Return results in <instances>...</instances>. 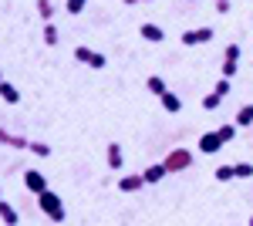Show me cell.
I'll list each match as a JSON object with an SVG mask.
<instances>
[{
  "label": "cell",
  "instance_id": "6da1fadb",
  "mask_svg": "<svg viewBox=\"0 0 253 226\" xmlns=\"http://www.w3.org/2000/svg\"><path fill=\"white\" fill-rule=\"evenodd\" d=\"M38 206H41V213H44L51 223H64V216H68V213H64V203H61L51 189H44V192L38 196Z\"/></svg>",
  "mask_w": 253,
  "mask_h": 226
},
{
  "label": "cell",
  "instance_id": "7a4b0ae2",
  "mask_svg": "<svg viewBox=\"0 0 253 226\" xmlns=\"http://www.w3.org/2000/svg\"><path fill=\"white\" fill-rule=\"evenodd\" d=\"M189 162H193V152L189 149H172L162 166H166V172H182V169H189Z\"/></svg>",
  "mask_w": 253,
  "mask_h": 226
},
{
  "label": "cell",
  "instance_id": "3957f363",
  "mask_svg": "<svg viewBox=\"0 0 253 226\" xmlns=\"http://www.w3.org/2000/svg\"><path fill=\"white\" fill-rule=\"evenodd\" d=\"M182 44L186 47H196V44H210L213 41V27H193V31H182Z\"/></svg>",
  "mask_w": 253,
  "mask_h": 226
},
{
  "label": "cell",
  "instance_id": "277c9868",
  "mask_svg": "<svg viewBox=\"0 0 253 226\" xmlns=\"http://www.w3.org/2000/svg\"><path fill=\"white\" fill-rule=\"evenodd\" d=\"M75 61L88 64V68H105V64H108V61H105V54H98V51L84 47V44H78V47H75Z\"/></svg>",
  "mask_w": 253,
  "mask_h": 226
},
{
  "label": "cell",
  "instance_id": "5b68a950",
  "mask_svg": "<svg viewBox=\"0 0 253 226\" xmlns=\"http://www.w3.org/2000/svg\"><path fill=\"white\" fill-rule=\"evenodd\" d=\"M240 68V44H226L223 51V78H233Z\"/></svg>",
  "mask_w": 253,
  "mask_h": 226
},
{
  "label": "cell",
  "instance_id": "8992f818",
  "mask_svg": "<svg viewBox=\"0 0 253 226\" xmlns=\"http://www.w3.org/2000/svg\"><path fill=\"white\" fill-rule=\"evenodd\" d=\"M24 186L31 189L34 196H41V192L47 189V179H44V172H38V169H27V172H24Z\"/></svg>",
  "mask_w": 253,
  "mask_h": 226
},
{
  "label": "cell",
  "instance_id": "52a82bcc",
  "mask_svg": "<svg viewBox=\"0 0 253 226\" xmlns=\"http://www.w3.org/2000/svg\"><path fill=\"white\" fill-rule=\"evenodd\" d=\"M223 145H226V142L219 138V132H206V135H199V152H206V155L219 152Z\"/></svg>",
  "mask_w": 253,
  "mask_h": 226
},
{
  "label": "cell",
  "instance_id": "ba28073f",
  "mask_svg": "<svg viewBox=\"0 0 253 226\" xmlns=\"http://www.w3.org/2000/svg\"><path fill=\"white\" fill-rule=\"evenodd\" d=\"M0 145H10V149H31V142H27V138H20V135H10L7 129H0Z\"/></svg>",
  "mask_w": 253,
  "mask_h": 226
},
{
  "label": "cell",
  "instance_id": "9c48e42d",
  "mask_svg": "<svg viewBox=\"0 0 253 226\" xmlns=\"http://www.w3.org/2000/svg\"><path fill=\"white\" fill-rule=\"evenodd\" d=\"M0 220H3L7 226H20V216H17V209L10 206L7 199H0Z\"/></svg>",
  "mask_w": 253,
  "mask_h": 226
},
{
  "label": "cell",
  "instance_id": "30bf717a",
  "mask_svg": "<svg viewBox=\"0 0 253 226\" xmlns=\"http://www.w3.org/2000/svg\"><path fill=\"white\" fill-rule=\"evenodd\" d=\"M162 176H169L162 162H156V166H149V169L142 172V179H145V186H156V182H159V179H162Z\"/></svg>",
  "mask_w": 253,
  "mask_h": 226
},
{
  "label": "cell",
  "instance_id": "8fae6325",
  "mask_svg": "<svg viewBox=\"0 0 253 226\" xmlns=\"http://www.w3.org/2000/svg\"><path fill=\"white\" fill-rule=\"evenodd\" d=\"M138 34H142V38H145V41H152V44H159V41L166 38L159 24H142V27H138Z\"/></svg>",
  "mask_w": 253,
  "mask_h": 226
},
{
  "label": "cell",
  "instance_id": "7c38bea8",
  "mask_svg": "<svg viewBox=\"0 0 253 226\" xmlns=\"http://www.w3.org/2000/svg\"><path fill=\"white\" fill-rule=\"evenodd\" d=\"M142 186H145L142 176H122V179H118V189H122V192H135V189H142Z\"/></svg>",
  "mask_w": 253,
  "mask_h": 226
},
{
  "label": "cell",
  "instance_id": "4fadbf2b",
  "mask_svg": "<svg viewBox=\"0 0 253 226\" xmlns=\"http://www.w3.org/2000/svg\"><path fill=\"white\" fill-rule=\"evenodd\" d=\"M159 101H162V108H166V112H169V115H175V112H179V108H182V98H179V94H175V91H166V94H162V98H159Z\"/></svg>",
  "mask_w": 253,
  "mask_h": 226
},
{
  "label": "cell",
  "instance_id": "5bb4252c",
  "mask_svg": "<svg viewBox=\"0 0 253 226\" xmlns=\"http://www.w3.org/2000/svg\"><path fill=\"white\" fill-rule=\"evenodd\" d=\"M0 98H3L7 105H17V101H20V91L10 85V81H0Z\"/></svg>",
  "mask_w": 253,
  "mask_h": 226
},
{
  "label": "cell",
  "instance_id": "9a60e30c",
  "mask_svg": "<svg viewBox=\"0 0 253 226\" xmlns=\"http://www.w3.org/2000/svg\"><path fill=\"white\" fill-rule=\"evenodd\" d=\"M236 125H240V129H250L253 125V105H243V108L236 112Z\"/></svg>",
  "mask_w": 253,
  "mask_h": 226
},
{
  "label": "cell",
  "instance_id": "2e32d148",
  "mask_svg": "<svg viewBox=\"0 0 253 226\" xmlns=\"http://www.w3.org/2000/svg\"><path fill=\"white\" fill-rule=\"evenodd\" d=\"M145 88H149V91L156 94V98H162V94L169 91V88H166V81H162L159 75H152V78H149V81H145Z\"/></svg>",
  "mask_w": 253,
  "mask_h": 226
},
{
  "label": "cell",
  "instance_id": "e0dca14e",
  "mask_svg": "<svg viewBox=\"0 0 253 226\" xmlns=\"http://www.w3.org/2000/svg\"><path fill=\"white\" fill-rule=\"evenodd\" d=\"M108 166H112V169H122V145H118V142H112V145H108Z\"/></svg>",
  "mask_w": 253,
  "mask_h": 226
},
{
  "label": "cell",
  "instance_id": "ac0fdd59",
  "mask_svg": "<svg viewBox=\"0 0 253 226\" xmlns=\"http://www.w3.org/2000/svg\"><path fill=\"white\" fill-rule=\"evenodd\" d=\"M213 176L219 179V182H230V179H236V166H219Z\"/></svg>",
  "mask_w": 253,
  "mask_h": 226
},
{
  "label": "cell",
  "instance_id": "d6986e66",
  "mask_svg": "<svg viewBox=\"0 0 253 226\" xmlns=\"http://www.w3.org/2000/svg\"><path fill=\"white\" fill-rule=\"evenodd\" d=\"M38 14L44 17V24H47V20L54 17V3H51V0H38Z\"/></svg>",
  "mask_w": 253,
  "mask_h": 226
},
{
  "label": "cell",
  "instance_id": "ffe728a7",
  "mask_svg": "<svg viewBox=\"0 0 253 226\" xmlns=\"http://www.w3.org/2000/svg\"><path fill=\"white\" fill-rule=\"evenodd\" d=\"M44 44H47V47H51V44H58V27H54L51 20L44 24Z\"/></svg>",
  "mask_w": 253,
  "mask_h": 226
},
{
  "label": "cell",
  "instance_id": "44dd1931",
  "mask_svg": "<svg viewBox=\"0 0 253 226\" xmlns=\"http://www.w3.org/2000/svg\"><path fill=\"white\" fill-rule=\"evenodd\" d=\"M216 132H219V138H223V142H233V135H236V122H230V125H219Z\"/></svg>",
  "mask_w": 253,
  "mask_h": 226
},
{
  "label": "cell",
  "instance_id": "7402d4cb",
  "mask_svg": "<svg viewBox=\"0 0 253 226\" xmlns=\"http://www.w3.org/2000/svg\"><path fill=\"white\" fill-rule=\"evenodd\" d=\"M233 166H236V179H250V176H253L250 162H233Z\"/></svg>",
  "mask_w": 253,
  "mask_h": 226
},
{
  "label": "cell",
  "instance_id": "603a6c76",
  "mask_svg": "<svg viewBox=\"0 0 253 226\" xmlns=\"http://www.w3.org/2000/svg\"><path fill=\"white\" fill-rule=\"evenodd\" d=\"M219 101H223V98H219V94H206V98H203V108H206V112H213V108H219Z\"/></svg>",
  "mask_w": 253,
  "mask_h": 226
},
{
  "label": "cell",
  "instance_id": "cb8c5ba5",
  "mask_svg": "<svg viewBox=\"0 0 253 226\" xmlns=\"http://www.w3.org/2000/svg\"><path fill=\"white\" fill-rule=\"evenodd\" d=\"M213 94L226 98V94H230V78H219V81H216V88H213Z\"/></svg>",
  "mask_w": 253,
  "mask_h": 226
},
{
  "label": "cell",
  "instance_id": "d4e9b609",
  "mask_svg": "<svg viewBox=\"0 0 253 226\" xmlns=\"http://www.w3.org/2000/svg\"><path fill=\"white\" fill-rule=\"evenodd\" d=\"M31 152L41 155V159H47V155H51V145H44V142H31Z\"/></svg>",
  "mask_w": 253,
  "mask_h": 226
},
{
  "label": "cell",
  "instance_id": "484cf974",
  "mask_svg": "<svg viewBox=\"0 0 253 226\" xmlns=\"http://www.w3.org/2000/svg\"><path fill=\"white\" fill-rule=\"evenodd\" d=\"M84 3H88V0H68V14H71V17L81 14V10H84Z\"/></svg>",
  "mask_w": 253,
  "mask_h": 226
},
{
  "label": "cell",
  "instance_id": "4316f807",
  "mask_svg": "<svg viewBox=\"0 0 253 226\" xmlns=\"http://www.w3.org/2000/svg\"><path fill=\"white\" fill-rule=\"evenodd\" d=\"M216 3V14H230V0H213Z\"/></svg>",
  "mask_w": 253,
  "mask_h": 226
},
{
  "label": "cell",
  "instance_id": "83f0119b",
  "mask_svg": "<svg viewBox=\"0 0 253 226\" xmlns=\"http://www.w3.org/2000/svg\"><path fill=\"white\" fill-rule=\"evenodd\" d=\"M132 3H145V0H125V7H132Z\"/></svg>",
  "mask_w": 253,
  "mask_h": 226
},
{
  "label": "cell",
  "instance_id": "f1b7e54d",
  "mask_svg": "<svg viewBox=\"0 0 253 226\" xmlns=\"http://www.w3.org/2000/svg\"><path fill=\"white\" fill-rule=\"evenodd\" d=\"M250 226H253V216H250Z\"/></svg>",
  "mask_w": 253,
  "mask_h": 226
},
{
  "label": "cell",
  "instance_id": "f546056e",
  "mask_svg": "<svg viewBox=\"0 0 253 226\" xmlns=\"http://www.w3.org/2000/svg\"><path fill=\"white\" fill-rule=\"evenodd\" d=\"M0 81H3V78H0Z\"/></svg>",
  "mask_w": 253,
  "mask_h": 226
}]
</instances>
